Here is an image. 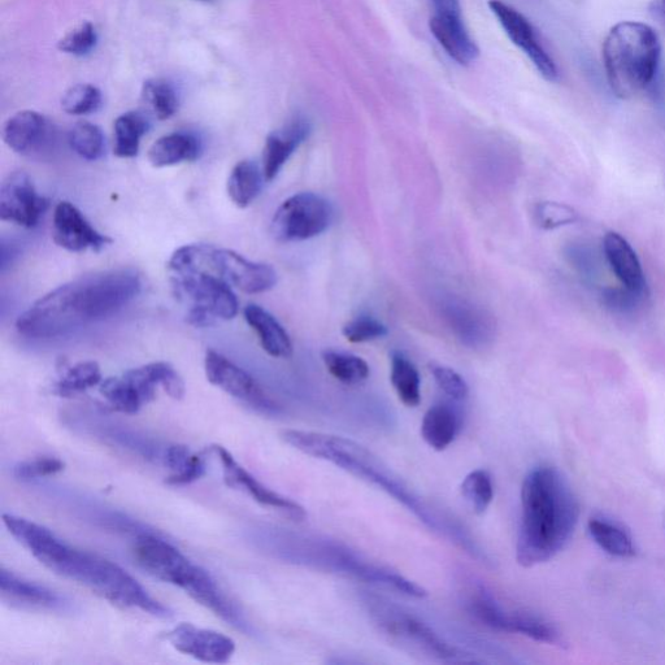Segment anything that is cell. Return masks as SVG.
I'll use <instances>...</instances> for the list:
<instances>
[{"label":"cell","instance_id":"1","mask_svg":"<svg viewBox=\"0 0 665 665\" xmlns=\"http://www.w3.org/2000/svg\"><path fill=\"white\" fill-rule=\"evenodd\" d=\"M142 288V277L132 268L82 276L38 299L19 316L16 328L34 339L67 336L124 310Z\"/></svg>","mask_w":665,"mask_h":665},{"label":"cell","instance_id":"2","mask_svg":"<svg viewBox=\"0 0 665 665\" xmlns=\"http://www.w3.org/2000/svg\"><path fill=\"white\" fill-rule=\"evenodd\" d=\"M281 438L282 441L288 443L293 449L303 452L304 455L332 463L350 475L384 490L386 494L412 512L425 527L449 538L460 549H464L473 558L480 560V563L490 564L489 556L482 551L454 517L441 515L440 512L430 507L367 447L350 438L308 432V430H284Z\"/></svg>","mask_w":665,"mask_h":665},{"label":"cell","instance_id":"3","mask_svg":"<svg viewBox=\"0 0 665 665\" xmlns=\"http://www.w3.org/2000/svg\"><path fill=\"white\" fill-rule=\"evenodd\" d=\"M3 523L39 563L56 575L86 586L116 606L137 608L156 617L171 616V611L155 601L136 578L111 560L69 546L50 529L24 517L4 514Z\"/></svg>","mask_w":665,"mask_h":665},{"label":"cell","instance_id":"4","mask_svg":"<svg viewBox=\"0 0 665 665\" xmlns=\"http://www.w3.org/2000/svg\"><path fill=\"white\" fill-rule=\"evenodd\" d=\"M578 519L580 504L567 477L549 465L532 469L521 486L517 563L532 568L555 558L571 541Z\"/></svg>","mask_w":665,"mask_h":665},{"label":"cell","instance_id":"5","mask_svg":"<svg viewBox=\"0 0 665 665\" xmlns=\"http://www.w3.org/2000/svg\"><path fill=\"white\" fill-rule=\"evenodd\" d=\"M211 245L180 247L169 259L173 293L188 304L186 320L195 328L212 327L217 320H232L239 302L228 281L212 268Z\"/></svg>","mask_w":665,"mask_h":665},{"label":"cell","instance_id":"6","mask_svg":"<svg viewBox=\"0 0 665 665\" xmlns=\"http://www.w3.org/2000/svg\"><path fill=\"white\" fill-rule=\"evenodd\" d=\"M133 554L139 567L156 580L184 590L195 602L233 627L246 628L241 612L226 598L214 577L191 562L171 543L151 534H143L134 543Z\"/></svg>","mask_w":665,"mask_h":665},{"label":"cell","instance_id":"7","mask_svg":"<svg viewBox=\"0 0 665 665\" xmlns=\"http://www.w3.org/2000/svg\"><path fill=\"white\" fill-rule=\"evenodd\" d=\"M604 72L612 93L632 99L650 88L662 58V42L653 26L621 21L604 39Z\"/></svg>","mask_w":665,"mask_h":665},{"label":"cell","instance_id":"8","mask_svg":"<svg viewBox=\"0 0 665 665\" xmlns=\"http://www.w3.org/2000/svg\"><path fill=\"white\" fill-rule=\"evenodd\" d=\"M297 562L337 573L355 580L397 591L408 598L424 599L428 591L423 586L382 565L369 562L362 555L356 554L349 547L327 538H298Z\"/></svg>","mask_w":665,"mask_h":665},{"label":"cell","instance_id":"9","mask_svg":"<svg viewBox=\"0 0 665 665\" xmlns=\"http://www.w3.org/2000/svg\"><path fill=\"white\" fill-rule=\"evenodd\" d=\"M380 627L393 640L410 646L417 653L449 664L478 663L471 654L465 653L441 637L429 624L419 617L386 607L377 614Z\"/></svg>","mask_w":665,"mask_h":665},{"label":"cell","instance_id":"10","mask_svg":"<svg viewBox=\"0 0 665 665\" xmlns=\"http://www.w3.org/2000/svg\"><path fill=\"white\" fill-rule=\"evenodd\" d=\"M334 211L327 199L314 193L293 195L273 216L271 232L278 242H302L315 238L333 223Z\"/></svg>","mask_w":665,"mask_h":665},{"label":"cell","instance_id":"11","mask_svg":"<svg viewBox=\"0 0 665 665\" xmlns=\"http://www.w3.org/2000/svg\"><path fill=\"white\" fill-rule=\"evenodd\" d=\"M204 371H206L207 380L216 388L225 391L230 397L245 402L264 414L275 415L280 412L278 404L265 393L259 382L249 372L238 367L220 352L207 351Z\"/></svg>","mask_w":665,"mask_h":665},{"label":"cell","instance_id":"12","mask_svg":"<svg viewBox=\"0 0 665 665\" xmlns=\"http://www.w3.org/2000/svg\"><path fill=\"white\" fill-rule=\"evenodd\" d=\"M489 7L506 30L507 36L528 56L540 75L547 81H558L559 69L555 60L543 47L536 29L527 17L502 0H490Z\"/></svg>","mask_w":665,"mask_h":665},{"label":"cell","instance_id":"13","mask_svg":"<svg viewBox=\"0 0 665 665\" xmlns=\"http://www.w3.org/2000/svg\"><path fill=\"white\" fill-rule=\"evenodd\" d=\"M49 208V201L38 193L28 173H12L0 188V219L32 229Z\"/></svg>","mask_w":665,"mask_h":665},{"label":"cell","instance_id":"14","mask_svg":"<svg viewBox=\"0 0 665 665\" xmlns=\"http://www.w3.org/2000/svg\"><path fill=\"white\" fill-rule=\"evenodd\" d=\"M212 450L215 451L217 458L220 459V463L223 465L224 482L229 488L243 491V493L250 495L255 502H258L260 506L281 512L282 515L288 516L291 520L303 521L306 519V511H304L301 504L282 497L276 491L267 488L262 482L256 480L241 464L237 463L233 455L223 446H214Z\"/></svg>","mask_w":665,"mask_h":665},{"label":"cell","instance_id":"15","mask_svg":"<svg viewBox=\"0 0 665 665\" xmlns=\"http://www.w3.org/2000/svg\"><path fill=\"white\" fill-rule=\"evenodd\" d=\"M158 382L150 364L130 369L120 377L106 378L99 385V391L113 411L134 415L143 406L154 401Z\"/></svg>","mask_w":665,"mask_h":665},{"label":"cell","instance_id":"16","mask_svg":"<svg viewBox=\"0 0 665 665\" xmlns=\"http://www.w3.org/2000/svg\"><path fill=\"white\" fill-rule=\"evenodd\" d=\"M165 640L178 653L203 663L225 664L236 653V642L215 630L201 629L193 624H180L165 633Z\"/></svg>","mask_w":665,"mask_h":665},{"label":"cell","instance_id":"17","mask_svg":"<svg viewBox=\"0 0 665 665\" xmlns=\"http://www.w3.org/2000/svg\"><path fill=\"white\" fill-rule=\"evenodd\" d=\"M212 268L230 285L246 294L265 293L277 284V273L271 265L251 262L233 250L215 247Z\"/></svg>","mask_w":665,"mask_h":665},{"label":"cell","instance_id":"18","mask_svg":"<svg viewBox=\"0 0 665 665\" xmlns=\"http://www.w3.org/2000/svg\"><path fill=\"white\" fill-rule=\"evenodd\" d=\"M52 237L56 245L69 252H99L111 245L112 239L91 225L75 204L60 202L55 207Z\"/></svg>","mask_w":665,"mask_h":665},{"label":"cell","instance_id":"19","mask_svg":"<svg viewBox=\"0 0 665 665\" xmlns=\"http://www.w3.org/2000/svg\"><path fill=\"white\" fill-rule=\"evenodd\" d=\"M52 125L36 111L17 112L3 126L4 143L21 155H32L45 149L52 138Z\"/></svg>","mask_w":665,"mask_h":665},{"label":"cell","instance_id":"20","mask_svg":"<svg viewBox=\"0 0 665 665\" xmlns=\"http://www.w3.org/2000/svg\"><path fill=\"white\" fill-rule=\"evenodd\" d=\"M442 308L450 329L465 346L476 349L493 339V321L480 308L460 299H450Z\"/></svg>","mask_w":665,"mask_h":665},{"label":"cell","instance_id":"21","mask_svg":"<svg viewBox=\"0 0 665 665\" xmlns=\"http://www.w3.org/2000/svg\"><path fill=\"white\" fill-rule=\"evenodd\" d=\"M603 255L620 285L643 295H649L645 272L632 245L619 233L610 232L603 239Z\"/></svg>","mask_w":665,"mask_h":665},{"label":"cell","instance_id":"22","mask_svg":"<svg viewBox=\"0 0 665 665\" xmlns=\"http://www.w3.org/2000/svg\"><path fill=\"white\" fill-rule=\"evenodd\" d=\"M311 125L304 119H294L284 128L269 134L263 150L265 181L275 180L291 155L310 136Z\"/></svg>","mask_w":665,"mask_h":665},{"label":"cell","instance_id":"23","mask_svg":"<svg viewBox=\"0 0 665 665\" xmlns=\"http://www.w3.org/2000/svg\"><path fill=\"white\" fill-rule=\"evenodd\" d=\"M430 30L443 50L449 54L451 59L462 65L475 62L480 55V50L465 29L462 15H434L430 19Z\"/></svg>","mask_w":665,"mask_h":665},{"label":"cell","instance_id":"24","mask_svg":"<svg viewBox=\"0 0 665 665\" xmlns=\"http://www.w3.org/2000/svg\"><path fill=\"white\" fill-rule=\"evenodd\" d=\"M246 323L259 338L260 345L269 356L277 359H289L293 355V343H291L288 332L276 320L258 304H249L243 311Z\"/></svg>","mask_w":665,"mask_h":665},{"label":"cell","instance_id":"25","mask_svg":"<svg viewBox=\"0 0 665 665\" xmlns=\"http://www.w3.org/2000/svg\"><path fill=\"white\" fill-rule=\"evenodd\" d=\"M202 154V143L188 132L167 134L150 147L147 159L152 167H171L185 162H195Z\"/></svg>","mask_w":665,"mask_h":665},{"label":"cell","instance_id":"26","mask_svg":"<svg viewBox=\"0 0 665 665\" xmlns=\"http://www.w3.org/2000/svg\"><path fill=\"white\" fill-rule=\"evenodd\" d=\"M460 416L450 404L438 403L430 407L421 423V437L430 449L445 451L459 434Z\"/></svg>","mask_w":665,"mask_h":665},{"label":"cell","instance_id":"27","mask_svg":"<svg viewBox=\"0 0 665 665\" xmlns=\"http://www.w3.org/2000/svg\"><path fill=\"white\" fill-rule=\"evenodd\" d=\"M0 591L4 598L26 606L56 608L63 604L62 597L55 591L26 581L4 568L0 571Z\"/></svg>","mask_w":665,"mask_h":665},{"label":"cell","instance_id":"28","mask_svg":"<svg viewBox=\"0 0 665 665\" xmlns=\"http://www.w3.org/2000/svg\"><path fill=\"white\" fill-rule=\"evenodd\" d=\"M591 538L607 554L628 559L637 554L632 534L617 521L606 516L591 517L588 523Z\"/></svg>","mask_w":665,"mask_h":665},{"label":"cell","instance_id":"29","mask_svg":"<svg viewBox=\"0 0 665 665\" xmlns=\"http://www.w3.org/2000/svg\"><path fill=\"white\" fill-rule=\"evenodd\" d=\"M265 181L263 169L252 160H243L228 178V194L239 208L249 207L259 197Z\"/></svg>","mask_w":665,"mask_h":665},{"label":"cell","instance_id":"30","mask_svg":"<svg viewBox=\"0 0 665 665\" xmlns=\"http://www.w3.org/2000/svg\"><path fill=\"white\" fill-rule=\"evenodd\" d=\"M564 259L585 284L597 286L602 280L603 250L588 241H572L563 249Z\"/></svg>","mask_w":665,"mask_h":665},{"label":"cell","instance_id":"31","mask_svg":"<svg viewBox=\"0 0 665 665\" xmlns=\"http://www.w3.org/2000/svg\"><path fill=\"white\" fill-rule=\"evenodd\" d=\"M391 385L404 406L415 408L421 403V378L415 364L403 352L391 354Z\"/></svg>","mask_w":665,"mask_h":665},{"label":"cell","instance_id":"32","mask_svg":"<svg viewBox=\"0 0 665 665\" xmlns=\"http://www.w3.org/2000/svg\"><path fill=\"white\" fill-rule=\"evenodd\" d=\"M150 123L141 112L130 111L117 117L115 121V146L117 158L130 159L138 155L142 138L149 132Z\"/></svg>","mask_w":665,"mask_h":665},{"label":"cell","instance_id":"33","mask_svg":"<svg viewBox=\"0 0 665 665\" xmlns=\"http://www.w3.org/2000/svg\"><path fill=\"white\" fill-rule=\"evenodd\" d=\"M165 464L171 469L172 475L167 484L182 486L193 484L206 473V462L201 455L191 454L184 445H173L165 451Z\"/></svg>","mask_w":665,"mask_h":665},{"label":"cell","instance_id":"34","mask_svg":"<svg viewBox=\"0 0 665 665\" xmlns=\"http://www.w3.org/2000/svg\"><path fill=\"white\" fill-rule=\"evenodd\" d=\"M507 633H516L530 640L551 646H563L564 640L559 630L543 617L527 611H510Z\"/></svg>","mask_w":665,"mask_h":665},{"label":"cell","instance_id":"35","mask_svg":"<svg viewBox=\"0 0 665 665\" xmlns=\"http://www.w3.org/2000/svg\"><path fill=\"white\" fill-rule=\"evenodd\" d=\"M323 362L328 372L345 385H360L371 376V368L359 356L347 352L327 350L323 352Z\"/></svg>","mask_w":665,"mask_h":665},{"label":"cell","instance_id":"36","mask_svg":"<svg viewBox=\"0 0 665 665\" xmlns=\"http://www.w3.org/2000/svg\"><path fill=\"white\" fill-rule=\"evenodd\" d=\"M101 367L95 362H81L69 367L62 378L54 385V393L59 397H75L86 390L101 385Z\"/></svg>","mask_w":665,"mask_h":665},{"label":"cell","instance_id":"37","mask_svg":"<svg viewBox=\"0 0 665 665\" xmlns=\"http://www.w3.org/2000/svg\"><path fill=\"white\" fill-rule=\"evenodd\" d=\"M143 101L159 120H168L176 115L180 99L175 86L164 78H152L143 84Z\"/></svg>","mask_w":665,"mask_h":665},{"label":"cell","instance_id":"38","mask_svg":"<svg viewBox=\"0 0 665 665\" xmlns=\"http://www.w3.org/2000/svg\"><path fill=\"white\" fill-rule=\"evenodd\" d=\"M68 142L77 155L89 162L101 159L106 152V137L102 129L88 121H81L73 126Z\"/></svg>","mask_w":665,"mask_h":665},{"label":"cell","instance_id":"39","mask_svg":"<svg viewBox=\"0 0 665 665\" xmlns=\"http://www.w3.org/2000/svg\"><path fill=\"white\" fill-rule=\"evenodd\" d=\"M460 493L476 515H484L494 499L493 478L485 469H476L464 478Z\"/></svg>","mask_w":665,"mask_h":665},{"label":"cell","instance_id":"40","mask_svg":"<svg viewBox=\"0 0 665 665\" xmlns=\"http://www.w3.org/2000/svg\"><path fill=\"white\" fill-rule=\"evenodd\" d=\"M103 104L101 90L89 84H78L65 91L62 98L63 110L69 115L84 116L97 112Z\"/></svg>","mask_w":665,"mask_h":665},{"label":"cell","instance_id":"41","mask_svg":"<svg viewBox=\"0 0 665 665\" xmlns=\"http://www.w3.org/2000/svg\"><path fill=\"white\" fill-rule=\"evenodd\" d=\"M649 295L636 293V291L620 286H610L601 290V302L606 310L616 315L637 314L643 306Z\"/></svg>","mask_w":665,"mask_h":665},{"label":"cell","instance_id":"42","mask_svg":"<svg viewBox=\"0 0 665 665\" xmlns=\"http://www.w3.org/2000/svg\"><path fill=\"white\" fill-rule=\"evenodd\" d=\"M98 34L95 26L85 21L65 34L58 42V49L64 54L85 56L97 46Z\"/></svg>","mask_w":665,"mask_h":665},{"label":"cell","instance_id":"43","mask_svg":"<svg viewBox=\"0 0 665 665\" xmlns=\"http://www.w3.org/2000/svg\"><path fill=\"white\" fill-rule=\"evenodd\" d=\"M430 372H432L438 388L452 401L462 402L468 398V384L454 369L445 367V365L432 364L430 365Z\"/></svg>","mask_w":665,"mask_h":665},{"label":"cell","instance_id":"44","mask_svg":"<svg viewBox=\"0 0 665 665\" xmlns=\"http://www.w3.org/2000/svg\"><path fill=\"white\" fill-rule=\"evenodd\" d=\"M343 336L351 343H364L388 336V328L373 317L362 316L351 320L342 330Z\"/></svg>","mask_w":665,"mask_h":665},{"label":"cell","instance_id":"45","mask_svg":"<svg viewBox=\"0 0 665 665\" xmlns=\"http://www.w3.org/2000/svg\"><path fill=\"white\" fill-rule=\"evenodd\" d=\"M537 224L543 229H556L560 226L576 223L577 212L562 203L543 202L536 207Z\"/></svg>","mask_w":665,"mask_h":665},{"label":"cell","instance_id":"46","mask_svg":"<svg viewBox=\"0 0 665 665\" xmlns=\"http://www.w3.org/2000/svg\"><path fill=\"white\" fill-rule=\"evenodd\" d=\"M65 464L58 458H38L26 460L15 465L13 475L21 481L38 480V478L58 475L64 471Z\"/></svg>","mask_w":665,"mask_h":665},{"label":"cell","instance_id":"47","mask_svg":"<svg viewBox=\"0 0 665 665\" xmlns=\"http://www.w3.org/2000/svg\"><path fill=\"white\" fill-rule=\"evenodd\" d=\"M432 3L438 15H462L459 0H432Z\"/></svg>","mask_w":665,"mask_h":665},{"label":"cell","instance_id":"48","mask_svg":"<svg viewBox=\"0 0 665 665\" xmlns=\"http://www.w3.org/2000/svg\"><path fill=\"white\" fill-rule=\"evenodd\" d=\"M651 11L665 23V0H654L653 4H651Z\"/></svg>","mask_w":665,"mask_h":665}]
</instances>
